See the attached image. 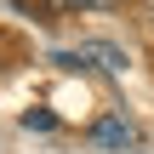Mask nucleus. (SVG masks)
I'll list each match as a JSON object with an SVG mask.
<instances>
[{
    "instance_id": "nucleus-1",
    "label": "nucleus",
    "mask_w": 154,
    "mask_h": 154,
    "mask_svg": "<svg viewBox=\"0 0 154 154\" xmlns=\"http://www.w3.org/2000/svg\"><path fill=\"white\" fill-rule=\"evenodd\" d=\"M51 63H63V69H80V63H91V69H109V74H120V69H126V51H120V46H109V40H86V46H74V51H51Z\"/></svg>"
},
{
    "instance_id": "nucleus-2",
    "label": "nucleus",
    "mask_w": 154,
    "mask_h": 154,
    "mask_svg": "<svg viewBox=\"0 0 154 154\" xmlns=\"http://www.w3.org/2000/svg\"><path fill=\"white\" fill-rule=\"evenodd\" d=\"M91 143H97V149H114V154H126L131 143H137V126H131V120H126V114L114 109V114H103V120L91 126Z\"/></svg>"
},
{
    "instance_id": "nucleus-3",
    "label": "nucleus",
    "mask_w": 154,
    "mask_h": 154,
    "mask_svg": "<svg viewBox=\"0 0 154 154\" xmlns=\"http://www.w3.org/2000/svg\"><path fill=\"white\" fill-rule=\"evenodd\" d=\"M23 126L29 131H51L57 120H51V109H23Z\"/></svg>"
},
{
    "instance_id": "nucleus-4",
    "label": "nucleus",
    "mask_w": 154,
    "mask_h": 154,
    "mask_svg": "<svg viewBox=\"0 0 154 154\" xmlns=\"http://www.w3.org/2000/svg\"><path fill=\"white\" fill-rule=\"evenodd\" d=\"M51 11H97V6H114V0H46Z\"/></svg>"
},
{
    "instance_id": "nucleus-5",
    "label": "nucleus",
    "mask_w": 154,
    "mask_h": 154,
    "mask_svg": "<svg viewBox=\"0 0 154 154\" xmlns=\"http://www.w3.org/2000/svg\"><path fill=\"white\" fill-rule=\"evenodd\" d=\"M149 6H154V0H149Z\"/></svg>"
}]
</instances>
